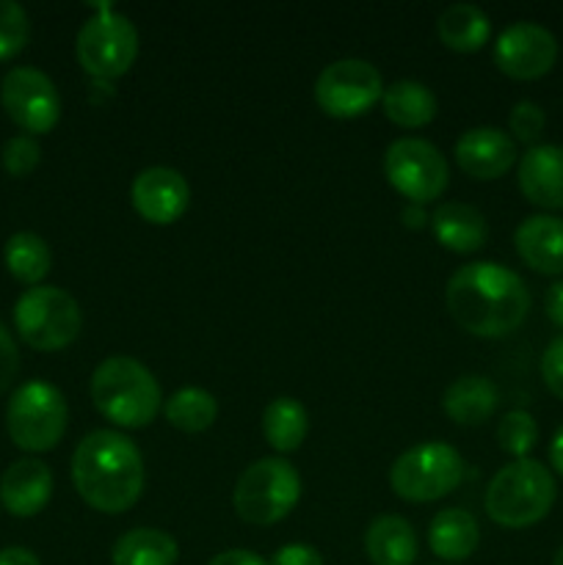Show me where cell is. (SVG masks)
<instances>
[{
	"mask_svg": "<svg viewBox=\"0 0 563 565\" xmlns=\"http://www.w3.org/2000/svg\"><path fill=\"white\" fill-rule=\"evenodd\" d=\"M453 320L467 334L497 340L522 326L530 309L528 285L497 263H469L450 276L445 290Z\"/></svg>",
	"mask_w": 563,
	"mask_h": 565,
	"instance_id": "1",
	"label": "cell"
},
{
	"mask_svg": "<svg viewBox=\"0 0 563 565\" xmlns=\"http://www.w3.org/2000/svg\"><path fill=\"white\" fill-rule=\"evenodd\" d=\"M141 450L116 430H92L72 456V483L88 508L125 513L144 491Z\"/></svg>",
	"mask_w": 563,
	"mask_h": 565,
	"instance_id": "2",
	"label": "cell"
},
{
	"mask_svg": "<svg viewBox=\"0 0 563 565\" xmlns=\"http://www.w3.org/2000/svg\"><path fill=\"white\" fill-rule=\"evenodd\" d=\"M160 384L138 359L110 356L92 375L94 406L119 428H147L160 412Z\"/></svg>",
	"mask_w": 563,
	"mask_h": 565,
	"instance_id": "3",
	"label": "cell"
},
{
	"mask_svg": "<svg viewBox=\"0 0 563 565\" xmlns=\"http://www.w3.org/2000/svg\"><path fill=\"white\" fill-rule=\"evenodd\" d=\"M555 502V478L544 463L519 458L491 478L486 489V513L495 524L522 530L541 522Z\"/></svg>",
	"mask_w": 563,
	"mask_h": 565,
	"instance_id": "4",
	"label": "cell"
},
{
	"mask_svg": "<svg viewBox=\"0 0 563 565\" xmlns=\"http://www.w3.org/2000/svg\"><path fill=\"white\" fill-rule=\"evenodd\" d=\"M301 500V478L282 458H259L237 478L232 491L235 513L248 524H276Z\"/></svg>",
	"mask_w": 563,
	"mask_h": 565,
	"instance_id": "5",
	"label": "cell"
},
{
	"mask_svg": "<svg viewBox=\"0 0 563 565\" xmlns=\"http://www.w3.org/2000/svg\"><path fill=\"white\" fill-rule=\"evenodd\" d=\"M66 401L59 386L47 381H28L6 406V430L25 452H47L66 430Z\"/></svg>",
	"mask_w": 563,
	"mask_h": 565,
	"instance_id": "6",
	"label": "cell"
},
{
	"mask_svg": "<svg viewBox=\"0 0 563 565\" xmlns=\"http://www.w3.org/2000/svg\"><path fill=\"white\" fill-rule=\"evenodd\" d=\"M14 326L33 351H61L77 340L81 307L61 287H28L14 303Z\"/></svg>",
	"mask_w": 563,
	"mask_h": 565,
	"instance_id": "7",
	"label": "cell"
},
{
	"mask_svg": "<svg viewBox=\"0 0 563 565\" xmlns=\"http://www.w3.org/2000/svg\"><path fill=\"white\" fill-rule=\"evenodd\" d=\"M77 64L94 81H114L132 66L138 55V31L130 17L116 14L110 6H99L94 17L83 22L75 42Z\"/></svg>",
	"mask_w": 563,
	"mask_h": 565,
	"instance_id": "8",
	"label": "cell"
},
{
	"mask_svg": "<svg viewBox=\"0 0 563 565\" xmlns=\"http://www.w3.org/2000/svg\"><path fill=\"white\" fill-rule=\"evenodd\" d=\"M464 458L445 441H425L403 452L390 469V486L401 500L434 502L458 489Z\"/></svg>",
	"mask_w": 563,
	"mask_h": 565,
	"instance_id": "9",
	"label": "cell"
},
{
	"mask_svg": "<svg viewBox=\"0 0 563 565\" xmlns=\"http://www.w3.org/2000/svg\"><path fill=\"white\" fill-rule=\"evenodd\" d=\"M386 182L414 204H428L445 193L450 169L439 149L423 138H397L384 154Z\"/></svg>",
	"mask_w": 563,
	"mask_h": 565,
	"instance_id": "10",
	"label": "cell"
},
{
	"mask_svg": "<svg viewBox=\"0 0 563 565\" xmlns=\"http://www.w3.org/2000/svg\"><path fill=\"white\" fill-rule=\"evenodd\" d=\"M384 94L381 72L370 61L340 58L315 81V99L334 119H353L373 108Z\"/></svg>",
	"mask_w": 563,
	"mask_h": 565,
	"instance_id": "11",
	"label": "cell"
},
{
	"mask_svg": "<svg viewBox=\"0 0 563 565\" xmlns=\"http://www.w3.org/2000/svg\"><path fill=\"white\" fill-rule=\"evenodd\" d=\"M0 103L6 116L25 136L50 132L61 119V97L55 83L36 66H14L0 83Z\"/></svg>",
	"mask_w": 563,
	"mask_h": 565,
	"instance_id": "12",
	"label": "cell"
},
{
	"mask_svg": "<svg viewBox=\"0 0 563 565\" xmlns=\"http://www.w3.org/2000/svg\"><path fill=\"white\" fill-rule=\"evenodd\" d=\"M557 61V39L539 22H513L497 36L495 64L513 81L544 77Z\"/></svg>",
	"mask_w": 563,
	"mask_h": 565,
	"instance_id": "13",
	"label": "cell"
},
{
	"mask_svg": "<svg viewBox=\"0 0 563 565\" xmlns=\"http://www.w3.org/2000/svg\"><path fill=\"white\" fill-rule=\"evenodd\" d=\"M132 207L149 224H174L191 202V188L188 180L177 169L169 166H149L132 180L130 188Z\"/></svg>",
	"mask_w": 563,
	"mask_h": 565,
	"instance_id": "14",
	"label": "cell"
},
{
	"mask_svg": "<svg viewBox=\"0 0 563 565\" xmlns=\"http://www.w3.org/2000/svg\"><path fill=\"white\" fill-rule=\"evenodd\" d=\"M456 163L475 180H497L517 163V143L500 127H472L453 147Z\"/></svg>",
	"mask_w": 563,
	"mask_h": 565,
	"instance_id": "15",
	"label": "cell"
},
{
	"mask_svg": "<svg viewBox=\"0 0 563 565\" xmlns=\"http://www.w3.org/2000/svg\"><path fill=\"white\" fill-rule=\"evenodd\" d=\"M53 497V472L39 458H20L0 478V502L17 519H31Z\"/></svg>",
	"mask_w": 563,
	"mask_h": 565,
	"instance_id": "16",
	"label": "cell"
},
{
	"mask_svg": "<svg viewBox=\"0 0 563 565\" xmlns=\"http://www.w3.org/2000/svg\"><path fill=\"white\" fill-rule=\"evenodd\" d=\"M519 191L535 207L563 210V147H530L519 160Z\"/></svg>",
	"mask_w": 563,
	"mask_h": 565,
	"instance_id": "17",
	"label": "cell"
},
{
	"mask_svg": "<svg viewBox=\"0 0 563 565\" xmlns=\"http://www.w3.org/2000/svg\"><path fill=\"white\" fill-rule=\"evenodd\" d=\"M513 246L535 274L563 276V218L530 215L513 232Z\"/></svg>",
	"mask_w": 563,
	"mask_h": 565,
	"instance_id": "18",
	"label": "cell"
},
{
	"mask_svg": "<svg viewBox=\"0 0 563 565\" xmlns=\"http://www.w3.org/2000/svg\"><path fill=\"white\" fill-rule=\"evenodd\" d=\"M431 232L436 241L456 254H472L486 243V218L480 210L464 202H445L431 215Z\"/></svg>",
	"mask_w": 563,
	"mask_h": 565,
	"instance_id": "19",
	"label": "cell"
},
{
	"mask_svg": "<svg viewBox=\"0 0 563 565\" xmlns=\"http://www.w3.org/2000/svg\"><path fill=\"white\" fill-rule=\"evenodd\" d=\"M364 555L373 565H414L417 535L403 516H379L364 533Z\"/></svg>",
	"mask_w": 563,
	"mask_h": 565,
	"instance_id": "20",
	"label": "cell"
},
{
	"mask_svg": "<svg viewBox=\"0 0 563 565\" xmlns=\"http://www.w3.org/2000/svg\"><path fill=\"white\" fill-rule=\"evenodd\" d=\"M428 544L436 557L447 563H458L472 557V552L480 544L478 522L469 511L461 508H445L434 516L428 527Z\"/></svg>",
	"mask_w": 563,
	"mask_h": 565,
	"instance_id": "21",
	"label": "cell"
},
{
	"mask_svg": "<svg viewBox=\"0 0 563 565\" xmlns=\"http://www.w3.org/2000/svg\"><path fill=\"white\" fill-rule=\"evenodd\" d=\"M497 386L484 375H464L445 390L442 406L456 425H480L495 414Z\"/></svg>",
	"mask_w": 563,
	"mask_h": 565,
	"instance_id": "22",
	"label": "cell"
},
{
	"mask_svg": "<svg viewBox=\"0 0 563 565\" xmlns=\"http://www.w3.org/2000/svg\"><path fill=\"white\" fill-rule=\"evenodd\" d=\"M442 44L456 53H475L489 42L491 22L486 11L475 3H453L436 20Z\"/></svg>",
	"mask_w": 563,
	"mask_h": 565,
	"instance_id": "23",
	"label": "cell"
},
{
	"mask_svg": "<svg viewBox=\"0 0 563 565\" xmlns=\"http://www.w3.org/2000/svg\"><path fill=\"white\" fill-rule=\"evenodd\" d=\"M381 108L397 127H425L436 116V97L425 83L395 81L381 94Z\"/></svg>",
	"mask_w": 563,
	"mask_h": 565,
	"instance_id": "24",
	"label": "cell"
},
{
	"mask_svg": "<svg viewBox=\"0 0 563 565\" xmlns=\"http://www.w3.org/2000/svg\"><path fill=\"white\" fill-rule=\"evenodd\" d=\"M180 546L169 533L155 527H138L114 544V565H177Z\"/></svg>",
	"mask_w": 563,
	"mask_h": 565,
	"instance_id": "25",
	"label": "cell"
},
{
	"mask_svg": "<svg viewBox=\"0 0 563 565\" xmlns=\"http://www.w3.org/2000/svg\"><path fill=\"white\" fill-rule=\"evenodd\" d=\"M307 408L293 397H276L263 412V436L276 452H293L307 439Z\"/></svg>",
	"mask_w": 563,
	"mask_h": 565,
	"instance_id": "26",
	"label": "cell"
},
{
	"mask_svg": "<svg viewBox=\"0 0 563 565\" xmlns=\"http://www.w3.org/2000/svg\"><path fill=\"white\" fill-rule=\"evenodd\" d=\"M3 259L9 274L22 285H39L50 274L53 254L36 232H17L3 248Z\"/></svg>",
	"mask_w": 563,
	"mask_h": 565,
	"instance_id": "27",
	"label": "cell"
},
{
	"mask_svg": "<svg viewBox=\"0 0 563 565\" xmlns=\"http://www.w3.org/2000/svg\"><path fill=\"white\" fill-rule=\"evenodd\" d=\"M215 417H219V403L199 386H182L166 403V419L185 434H202L215 423Z\"/></svg>",
	"mask_w": 563,
	"mask_h": 565,
	"instance_id": "28",
	"label": "cell"
},
{
	"mask_svg": "<svg viewBox=\"0 0 563 565\" xmlns=\"http://www.w3.org/2000/svg\"><path fill=\"white\" fill-rule=\"evenodd\" d=\"M535 441H539V425H535L533 414L522 412H508L506 417L497 425V445H500L502 452L519 458H528V452L533 450Z\"/></svg>",
	"mask_w": 563,
	"mask_h": 565,
	"instance_id": "29",
	"label": "cell"
},
{
	"mask_svg": "<svg viewBox=\"0 0 563 565\" xmlns=\"http://www.w3.org/2000/svg\"><path fill=\"white\" fill-rule=\"evenodd\" d=\"M31 36V20L14 0H0V61L14 58Z\"/></svg>",
	"mask_w": 563,
	"mask_h": 565,
	"instance_id": "30",
	"label": "cell"
},
{
	"mask_svg": "<svg viewBox=\"0 0 563 565\" xmlns=\"http://www.w3.org/2000/svg\"><path fill=\"white\" fill-rule=\"evenodd\" d=\"M42 160V149H39L33 136H14L3 143V169L11 177H28Z\"/></svg>",
	"mask_w": 563,
	"mask_h": 565,
	"instance_id": "31",
	"label": "cell"
},
{
	"mask_svg": "<svg viewBox=\"0 0 563 565\" xmlns=\"http://www.w3.org/2000/svg\"><path fill=\"white\" fill-rule=\"evenodd\" d=\"M508 127H511V132L517 141L533 143L535 147V141H539L541 132H544V127H546L544 108H541L539 103H533V99H522V103H517L511 108Z\"/></svg>",
	"mask_w": 563,
	"mask_h": 565,
	"instance_id": "32",
	"label": "cell"
},
{
	"mask_svg": "<svg viewBox=\"0 0 563 565\" xmlns=\"http://www.w3.org/2000/svg\"><path fill=\"white\" fill-rule=\"evenodd\" d=\"M541 379H544L546 390L563 401V337L546 345L544 356H541Z\"/></svg>",
	"mask_w": 563,
	"mask_h": 565,
	"instance_id": "33",
	"label": "cell"
},
{
	"mask_svg": "<svg viewBox=\"0 0 563 565\" xmlns=\"http://www.w3.org/2000/svg\"><path fill=\"white\" fill-rule=\"evenodd\" d=\"M17 370H20V353H17L14 337L0 323V395L14 384Z\"/></svg>",
	"mask_w": 563,
	"mask_h": 565,
	"instance_id": "34",
	"label": "cell"
},
{
	"mask_svg": "<svg viewBox=\"0 0 563 565\" xmlns=\"http://www.w3.org/2000/svg\"><path fill=\"white\" fill-rule=\"evenodd\" d=\"M268 565H323V555L309 544H287Z\"/></svg>",
	"mask_w": 563,
	"mask_h": 565,
	"instance_id": "35",
	"label": "cell"
},
{
	"mask_svg": "<svg viewBox=\"0 0 563 565\" xmlns=\"http://www.w3.org/2000/svg\"><path fill=\"white\" fill-rule=\"evenodd\" d=\"M208 565H268V563L248 550H226L221 552V555H215Z\"/></svg>",
	"mask_w": 563,
	"mask_h": 565,
	"instance_id": "36",
	"label": "cell"
},
{
	"mask_svg": "<svg viewBox=\"0 0 563 565\" xmlns=\"http://www.w3.org/2000/svg\"><path fill=\"white\" fill-rule=\"evenodd\" d=\"M544 307H546V318H550L557 329H563V279L555 281V285L546 290Z\"/></svg>",
	"mask_w": 563,
	"mask_h": 565,
	"instance_id": "37",
	"label": "cell"
},
{
	"mask_svg": "<svg viewBox=\"0 0 563 565\" xmlns=\"http://www.w3.org/2000/svg\"><path fill=\"white\" fill-rule=\"evenodd\" d=\"M0 565H42L39 557L25 546H6L0 550Z\"/></svg>",
	"mask_w": 563,
	"mask_h": 565,
	"instance_id": "38",
	"label": "cell"
},
{
	"mask_svg": "<svg viewBox=\"0 0 563 565\" xmlns=\"http://www.w3.org/2000/svg\"><path fill=\"white\" fill-rule=\"evenodd\" d=\"M401 218L408 230H423L425 221H431L428 213L423 210V204H414V202H408L406 207L401 210Z\"/></svg>",
	"mask_w": 563,
	"mask_h": 565,
	"instance_id": "39",
	"label": "cell"
},
{
	"mask_svg": "<svg viewBox=\"0 0 563 565\" xmlns=\"http://www.w3.org/2000/svg\"><path fill=\"white\" fill-rule=\"evenodd\" d=\"M550 463H552V467H555V472L563 478V425H561V428H557V434L552 436Z\"/></svg>",
	"mask_w": 563,
	"mask_h": 565,
	"instance_id": "40",
	"label": "cell"
},
{
	"mask_svg": "<svg viewBox=\"0 0 563 565\" xmlns=\"http://www.w3.org/2000/svg\"><path fill=\"white\" fill-rule=\"evenodd\" d=\"M552 565H563V546L555 552V557H552Z\"/></svg>",
	"mask_w": 563,
	"mask_h": 565,
	"instance_id": "41",
	"label": "cell"
}]
</instances>
